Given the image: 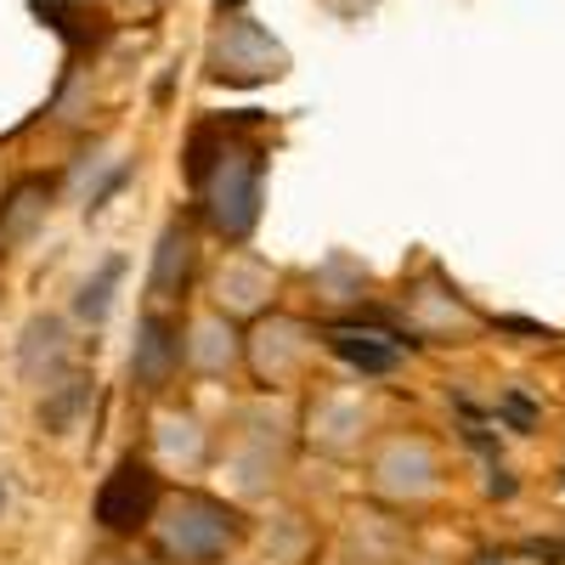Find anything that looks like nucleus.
I'll list each match as a JSON object with an SVG mask.
<instances>
[{
  "instance_id": "f257e3e1",
  "label": "nucleus",
  "mask_w": 565,
  "mask_h": 565,
  "mask_svg": "<svg viewBox=\"0 0 565 565\" xmlns=\"http://www.w3.org/2000/svg\"><path fill=\"white\" fill-rule=\"evenodd\" d=\"M300 447V402L295 396H266L255 391L249 402H238L226 413V424L215 430V476L221 492L244 509H260L277 498L289 458Z\"/></svg>"
},
{
  "instance_id": "f03ea898",
  "label": "nucleus",
  "mask_w": 565,
  "mask_h": 565,
  "mask_svg": "<svg viewBox=\"0 0 565 565\" xmlns=\"http://www.w3.org/2000/svg\"><path fill=\"white\" fill-rule=\"evenodd\" d=\"M186 181H193V204H199V226L221 244H249L260 226V204H266V159L249 136L221 130V125H199L186 141Z\"/></svg>"
},
{
  "instance_id": "7ed1b4c3",
  "label": "nucleus",
  "mask_w": 565,
  "mask_h": 565,
  "mask_svg": "<svg viewBox=\"0 0 565 565\" xmlns=\"http://www.w3.org/2000/svg\"><path fill=\"white\" fill-rule=\"evenodd\" d=\"M249 509L232 503L226 492L170 487L148 526V548L164 565H232L249 548Z\"/></svg>"
},
{
  "instance_id": "20e7f679",
  "label": "nucleus",
  "mask_w": 565,
  "mask_h": 565,
  "mask_svg": "<svg viewBox=\"0 0 565 565\" xmlns=\"http://www.w3.org/2000/svg\"><path fill=\"white\" fill-rule=\"evenodd\" d=\"M447 452L430 430L418 424H385L380 441L367 447L362 458V487L373 503H385L396 514H418V509H436L447 498Z\"/></svg>"
},
{
  "instance_id": "39448f33",
  "label": "nucleus",
  "mask_w": 565,
  "mask_h": 565,
  "mask_svg": "<svg viewBox=\"0 0 565 565\" xmlns=\"http://www.w3.org/2000/svg\"><path fill=\"white\" fill-rule=\"evenodd\" d=\"M322 351H328V328L282 306L244 328V373L266 396H306Z\"/></svg>"
},
{
  "instance_id": "423d86ee",
  "label": "nucleus",
  "mask_w": 565,
  "mask_h": 565,
  "mask_svg": "<svg viewBox=\"0 0 565 565\" xmlns=\"http://www.w3.org/2000/svg\"><path fill=\"white\" fill-rule=\"evenodd\" d=\"M385 430V407L362 385H311L300 396V447H311L328 463L367 458V447Z\"/></svg>"
},
{
  "instance_id": "0eeeda50",
  "label": "nucleus",
  "mask_w": 565,
  "mask_h": 565,
  "mask_svg": "<svg viewBox=\"0 0 565 565\" xmlns=\"http://www.w3.org/2000/svg\"><path fill=\"white\" fill-rule=\"evenodd\" d=\"M164 492H170L164 469L148 452H125V458H114L97 498H90V521H97V532H108V537H148Z\"/></svg>"
},
{
  "instance_id": "6e6552de",
  "label": "nucleus",
  "mask_w": 565,
  "mask_h": 565,
  "mask_svg": "<svg viewBox=\"0 0 565 565\" xmlns=\"http://www.w3.org/2000/svg\"><path fill=\"white\" fill-rule=\"evenodd\" d=\"M204 74H210V85H238V90L271 85L289 74V52L249 12H226L204 45Z\"/></svg>"
},
{
  "instance_id": "1a4fd4ad",
  "label": "nucleus",
  "mask_w": 565,
  "mask_h": 565,
  "mask_svg": "<svg viewBox=\"0 0 565 565\" xmlns=\"http://www.w3.org/2000/svg\"><path fill=\"white\" fill-rule=\"evenodd\" d=\"M148 458L164 469V481L193 487V476L215 469V430L199 407L186 402H153L148 407Z\"/></svg>"
},
{
  "instance_id": "9d476101",
  "label": "nucleus",
  "mask_w": 565,
  "mask_h": 565,
  "mask_svg": "<svg viewBox=\"0 0 565 565\" xmlns=\"http://www.w3.org/2000/svg\"><path fill=\"white\" fill-rule=\"evenodd\" d=\"M204 300L215 306V311H226L232 322H255V317H266V311H277V300H282V266H271L266 255H255V249H226L210 271H204Z\"/></svg>"
},
{
  "instance_id": "9b49d317",
  "label": "nucleus",
  "mask_w": 565,
  "mask_h": 565,
  "mask_svg": "<svg viewBox=\"0 0 565 565\" xmlns=\"http://www.w3.org/2000/svg\"><path fill=\"white\" fill-rule=\"evenodd\" d=\"M130 391L141 402H164L181 373H186V356H181V311H164V306H148L136 317V340H130Z\"/></svg>"
},
{
  "instance_id": "f8f14e48",
  "label": "nucleus",
  "mask_w": 565,
  "mask_h": 565,
  "mask_svg": "<svg viewBox=\"0 0 565 565\" xmlns=\"http://www.w3.org/2000/svg\"><path fill=\"white\" fill-rule=\"evenodd\" d=\"M181 356H186V380H232L244 373V322H232L210 300H199L181 317Z\"/></svg>"
},
{
  "instance_id": "ddd939ff",
  "label": "nucleus",
  "mask_w": 565,
  "mask_h": 565,
  "mask_svg": "<svg viewBox=\"0 0 565 565\" xmlns=\"http://www.w3.org/2000/svg\"><path fill=\"white\" fill-rule=\"evenodd\" d=\"M402 322H407V334L418 345H469L481 334V311L436 277L413 282V289L402 295Z\"/></svg>"
},
{
  "instance_id": "4468645a",
  "label": "nucleus",
  "mask_w": 565,
  "mask_h": 565,
  "mask_svg": "<svg viewBox=\"0 0 565 565\" xmlns=\"http://www.w3.org/2000/svg\"><path fill=\"white\" fill-rule=\"evenodd\" d=\"M334 559L340 565H413L407 514H396L385 503L351 509L340 521V532H334Z\"/></svg>"
},
{
  "instance_id": "2eb2a0df",
  "label": "nucleus",
  "mask_w": 565,
  "mask_h": 565,
  "mask_svg": "<svg viewBox=\"0 0 565 565\" xmlns=\"http://www.w3.org/2000/svg\"><path fill=\"white\" fill-rule=\"evenodd\" d=\"M204 271V255H199V226L186 215H170L153 238V260H148V306H164L175 311L181 295L199 282Z\"/></svg>"
},
{
  "instance_id": "dca6fc26",
  "label": "nucleus",
  "mask_w": 565,
  "mask_h": 565,
  "mask_svg": "<svg viewBox=\"0 0 565 565\" xmlns=\"http://www.w3.org/2000/svg\"><path fill=\"white\" fill-rule=\"evenodd\" d=\"M249 548H255L260 565H317L322 526L295 503H266L249 526Z\"/></svg>"
},
{
  "instance_id": "f3484780",
  "label": "nucleus",
  "mask_w": 565,
  "mask_h": 565,
  "mask_svg": "<svg viewBox=\"0 0 565 565\" xmlns=\"http://www.w3.org/2000/svg\"><path fill=\"white\" fill-rule=\"evenodd\" d=\"M63 373H74V328L57 311H34L18 328V380L45 391V385H57Z\"/></svg>"
},
{
  "instance_id": "a211bd4d",
  "label": "nucleus",
  "mask_w": 565,
  "mask_h": 565,
  "mask_svg": "<svg viewBox=\"0 0 565 565\" xmlns=\"http://www.w3.org/2000/svg\"><path fill=\"white\" fill-rule=\"evenodd\" d=\"M328 356L345 362L356 380H385V373L402 367V340L385 334V328H362V322H334L328 328Z\"/></svg>"
},
{
  "instance_id": "6ab92c4d",
  "label": "nucleus",
  "mask_w": 565,
  "mask_h": 565,
  "mask_svg": "<svg viewBox=\"0 0 565 565\" xmlns=\"http://www.w3.org/2000/svg\"><path fill=\"white\" fill-rule=\"evenodd\" d=\"M125 255L114 249V255H103L97 266H90L79 282H74V300H68V311H74V322L79 328H103L108 317H114V306H119V289H125Z\"/></svg>"
},
{
  "instance_id": "aec40b11",
  "label": "nucleus",
  "mask_w": 565,
  "mask_h": 565,
  "mask_svg": "<svg viewBox=\"0 0 565 565\" xmlns=\"http://www.w3.org/2000/svg\"><path fill=\"white\" fill-rule=\"evenodd\" d=\"M45 215H52V181H40V175L18 181L7 193V204H0V255L23 249L34 232L45 226Z\"/></svg>"
},
{
  "instance_id": "412c9836",
  "label": "nucleus",
  "mask_w": 565,
  "mask_h": 565,
  "mask_svg": "<svg viewBox=\"0 0 565 565\" xmlns=\"http://www.w3.org/2000/svg\"><path fill=\"white\" fill-rule=\"evenodd\" d=\"M85 407H90V373H63L57 385H45L40 391V407H34V424H40V436H52V441H63V436H74L79 430V418H85Z\"/></svg>"
},
{
  "instance_id": "4be33fe9",
  "label": "nucleus",
  "mask_w": 565,
  "mask_h": 565,
  "mask_svg": "<svg viewBox=\"0 0 565 565\" xmlns=\"http://www.w3.org/2000/svg\"><path fill=\"white\" fill-rule=\"evenodd\" d=\"M119 175H125V159L108 148V141H97V148L79 153V164L68 170V199L85 204V210H97L114 186H119Z\"/></svg>"
},
{
  "instance_id": "5701e85b",
  "label": "nucleus",
  "mask_w": 565,
  "mask_h": 565,
  "mask_svg": "<svg viewBox=\"0 0 565 565\" xmlns=\"http://www.w3.org/2000/svg\"><path fill=\"white\" fill-rule=\"evenodd\" d=\"M328 12H340V18H362V12H373L380 0H322Z\"/></svg>"
},
{
  "instance_id": "b1692460",
  "label": "nucleus",
  "mask_w": 565,
  "mask_h": 565,
  "mask_svg": "<svg viewBox=\"0 0 565 565\" xmlns=\"http://www.w3.org/2000/svg\"><path fill=\"white\" fill-rule=\"evenodd\" d=\"M103 565H164V559L148 548V554H119V559H103Z\"/></svg>"
},
{
  "instance_id": "393cba45",
  "label": "nucleus",
  "mask_w": 565,
  "mask_h": 565,
  "mask_svg": "<svg viewBox=\"0 0 565 565\" xmlns=\"http://www.w3.org/2000/svg\"><path fill=\"white\" fill-rule=\"evenodd\" d=\"M7 503H12V481H7V469H0V514H7Z\"/></svg>"
},
{
  "instance_id": "a878e982",
  "label": "nucleus",
  "mask_w": 565,
  "mask_h": 565,
  "mask_svg": "<svg viewBox=\"0 0 565 565\" xmlns=\"http://www.w3.org/2000/svg\"><path fill=\"white\" fill-rule=\"evenodd\" d=\"M215 12L226 18V12H244V0H215Z\"/></svg>"
},
{
  "instance_id": "bb28decb",
  "label": "nucleus",
  "mask_w": 565,
  "mask_h": 565,
  "mask_svg": "<svg viewBox=\"0 0 565 565\" xmlns=\"http://www.w3.org/2000/svg\"><path fill=\"white\" fill-rule=\"evenodd\" d=\"M125 7H136V12H153V7H164V0H125Z\"/></svg>"
},
{
  "instance_id": "cd10ccee",
  "label": "nucleus",
  "mask_w": 565,
  "mask_h": 565,
  "mask_svg": "<svg viewBox=\"0 0 565 565\" xmlns=\"http://www.w3.org/2000/svg\"><path fill=\"white\" fill-rule=\"evenodd\" d=\"M232 565H260V559H232Z\"/></svg>"
}]
</instances>
